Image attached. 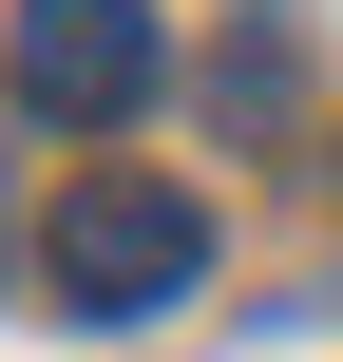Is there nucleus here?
<instances>
[{"mask_svg":"<svg viewBox=\"0 0 343 362\" xmlns=\"http://www.w3.org/2000/svg\"><path fill=\"white\" fill-rule=\"evenodd\" d=\"M38 286H57L76 325L191 305V286H210V191H172V172H76V191L38 210Z\"/></svg>","mask_w":343,"mask_h":362,"instance_id":"nucleus-1","label":"nucleus"},{"mask_svg":"<svg viewBox=\"0 0 343 362\" xmlns=\"http://www.w3.org/2000/svg\"><path fill=\"white\" fill-rule=\"evenodd\" d=\"M153 76H172L153 0H19V19H0V95H19V115H57V134L153 115Z\"/></svg>","mask_w":343,"mask_h":362,"instance_id":"nucleus-2","label":"nucleus"},{"mask_svg":"<svg viewBox=\"0 0 343 362\" xmlns=\"http://www.w3.org/2000/svg\"><path fill=\"white\" fill-rule=\"evenodd\" d=\"M0 267H19V153H0Z\"/></svg>","mask_w":343,"mask_h":362,"instance_id":"nucleus-3","label":"nucleus"}]
</instances>
